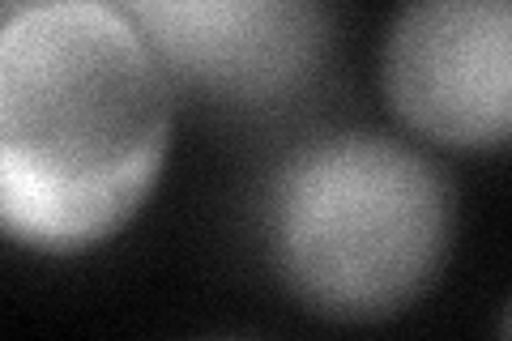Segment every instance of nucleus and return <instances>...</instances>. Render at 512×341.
<instances>
[{
    "label": "nucleus",
    "instance_id": "obj_2",
    "mask_svg": "<svg viewBox=\"0 0 512 341\" xmlns=\"http://www.w3.org/2000/svg\"><path fill=\"white\" fill-rule=\"evenodd\" d=\"M457 222L448 175L384 133L299 145L269 188V252L291 295L329 320H384L440 278Z\"/></svg>",
    "mask_w": 512,
    "mask_h": 341
},
{
    "label": "nucleus",
    "instance_id": "obj_1",
    "mask_svg": "<svg viewBox=\"0 0 512 341\" xmlns=\"http://www.w3.org/2000/svg\"><path fill=\"white\" fill-rule=\"evenodd\" d=\"M171 145V77L107 0H39L0 35L9 239L82 252L146 205Z\"/></svg>",
    "mask_w": 512,
    "mask_h": 341
},
{
    "label": "nucleus",
    "instance_id": "obj_5",
    "mask_svg": "<svg viewBox=\"0 0 512 341\" xmlns=\"http://www.w3.org/2000/svg\"><path fill=\"white\" fill-rule=\"evenodd\" d=\"M500 333H504V337H512V299H508V307H504V316H500Z\"/></svg>",
    "mask_w": 512,
    "mask_h": 341
},
{
    "label": "nucleus",
    "instance_id": "obj_3",
    "mask_svg": "<svg viewBox=\"0 0 512 341\" xmlns=\"http://www.w3.org/2000/svg\"><path fill=\"white\" fill-rule=\"evenodd\" d=\"M393 116L453 150L512 145V0H406L384 35Z\"/></svg>",
    "mask_w": 512,
    "mask_h": 341
},
{
    "label": "nucleus",
    "instance_id": "obj_4",
    "mask_svg": "<svg viewBox=\"0 0 512 341\" xmlns=\"http://www.w3.org/2000/svg\"><path fill=\"white\" fill-rule=\"evenodd\" d=\"M171 81L222 103H282L325 69L333 0H107Z\"/></svg>",
    "mask_w": 512,
    "mask_h": 341
}]
</instances>
